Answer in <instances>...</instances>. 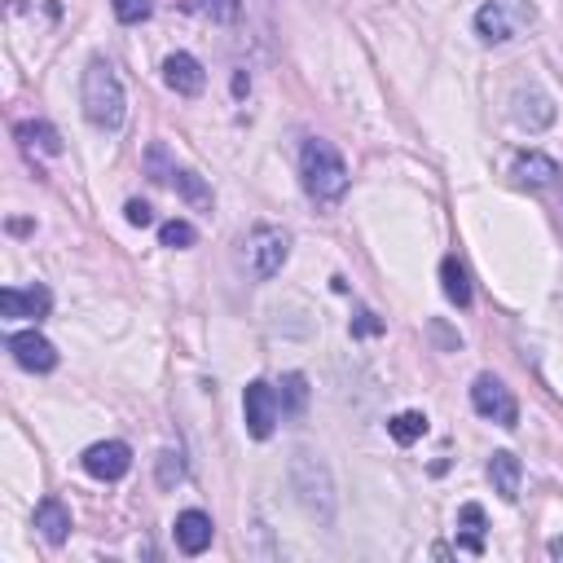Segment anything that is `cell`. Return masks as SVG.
<instances>
[{
	"label": "cell",
	"mask_w": 563,
	"mask_h": 563,
	"mask_svg": "<svg viewBox=\"0 0 563 563\" xmlns=\"http://www.w3.org/2000/svg\"><path fill=\"white\" fill-rule=\"evenodd\" d=\"M299 180H303V194L321 211H334L343 202V194H347V163L330 141L308 136L303 150H299Z\"/></svg>",
	"instance_id": "obj_1"
},
{
	"label": "cell",
	"mask_w": 563,
	"mask_h": 563,
	"mask_svg": "<svg viewBox=\"0 0 563 563\" xmlns=\"http://www.w3.org/2000/svg\"><path fill=\"white\" fill-rule=\"evenodd\" d=\"M79 101H84V119L101 132H114L128 114V92L114 75V66L106 57H92L84 66V79H79Z\"/></svg>",
	"instance_id": "obj_2"
},
{
	"label": "cell",
	"mask_w": 563,
	"mask_h": 563,
	"mask_svg": "<svg viewBox=\"0 0 563 563\" xmlns=\"http://www.w3.org/2000/svg\"><path fill=\"white\" fill-rule=\"evenodd\" d=\"M290 488H295L299 506L312 519H321V523L334 519V479H330V466L321 462V453L295 449V457H290Z\"/></svg>",
	"instance_id": "obj_3"
},
{
	"label": "cell",
	"mask_w": 563,
	"mask_h": 563,
	"mask_svg": "<svg viewBox=\"0 0 563 563\" xmlns=\"http://www.w3.org/2000/svg\"><path fill=\"white\" fill-rule=\"evenodd\" d=\"M537 22L532 0H488L475 9V35L484 44H510Z\"/></svg>",
	"instance_id": "obj_4"
},
{
	"label": "cell",
	"mask_w": 563,
	"mask_h": 563,
	"mask_svg": "<svg viewBox=\"0 0 563 563\" xmlns=\"http://www.w3.org/2000/svg\"><path fill=\"white\" fill-rule=\"evenodd\" d=\"M242 260H246V273L255 282L277 277L286 268V260H290V233L282 224H255L246 233V242H242Z\"/></svg>",
	"instance_id": "obj_5"
},
{
	"label": "cell",
	"mask_w": 563,
	"mask_h": 563,
	"mask_svg": "<svg viewBox=\"0 0 563 563\" xmlns=\"http://www.w3.org/2000/svg\"><path fill=\"white\" fill-rule=\"evenodd\" d=\"M471 409L479 418L497 422V427H515L519 422V400H515V391L497 374H475V383H471Z\"/></svg>",
	"instance_id": "obj_6"
},
{
	"label": "cell",
	"mask_w": 563,
	"mask_h": 563,
	"mask_svg": "<svg viewBox=\"0 0 563 563\" xmlns=\"http://www.w3.org/2000/svg\"><path fill=\"white\" fill-rule=\"evenodd\" d=\"M242 418H246V431H251L255 440H268V435L277 431V418H282V396H277V387L264 383V378L246 383V387H242Z\"/></svg>",
	"instance_id": "obj_7"
},
{
	"label": "cell",
	"mask_w": 563,
	"mask_h": 563,
	"mask_svg": "<svg viewBox=\"0 0 563 563\" xmlns=\"http://www.w3.org/2000/svg\"><path fill=\"white\" fill-rule=\"evenodd\" d=\"M79 466H84L92 479L114 484V479H123V475L132 471V449H128L123 440H97V444H88V449H84Z\"/></svg>",
	"instance_id": "obj_8"
},
{
	"label": "cell",
	"mask_w": 563,
	"mask_h": 563,
	"mask_svg": "<svg viewBox=\"0 0 563 563\" xmlns=\"http://www.w3.org/2000/svg\"><path fill=\"white\" fill-rule=\"evenodd\" d=\"M510 119L523 128V132H541L554 123V97L541 92L537 84H519L510 92Z\"/></svg>",
	"instance_id": "obj_9"
},
{
	"label": "cell",
	"mask_w": 563,
	"mask_h": 563,
	"mask_svg": "<svg viewBox=\"0 0 563 563\" xmlns=\"http://www.w3.org/2000/svg\"><path fill=\"white\" fill-rule=\"evenodd\" d=\"M9 356H13L22 369H31V374L57 369V347H53L40 330H18V334H9Z\"/></svg>",
	"instance_id": "obj_10"
},
{
	"label": "cell",
	"mask_w": 563,
	"mask_h": 563,
	"mask_svg": "<svg viewBox=\"0 0 563 563\" xmlns=\"http://www.w3.org/2000/svg\"><path fill=\"white\" fill-rule=\"evenodd\" d=\"M163 84L176 92V97H198L207 88V70L194 53H167L163 57Z\"/></svg>",
	"instance_id": "obj_11"
},
{
	"label": "cell",
	"mask_w": 563,
	"mask_h": 563,
	"mask_svg": "<svg viewBox=\"0 0 563 563\" xmlns=\"http://www.w3.org/2000/svg\"><path fill=\"white\" fill-rule=\"evenodd\" d=\"M48 308H53V295H48V286H26V290H18V286H4V290H0V312H4L9 321H18V317H31V321H40V317H48Z\"/></svg>",
	"instance_id": "obj_12"
},
{
	"label": "cell",
	"mask_w": 563,
	"mask_h": 563,
	"mask_svg": "<svg viewBox=\"0 0 563 563\" xmlns=\"http://www.w3.org/2000/svg\"><path fill=\"white\" fill-rule=\"evenodd\" d=\"M172 537H176V550L180 554H202L216 537V523L207 510H180L176 523H172Z\"/></svg>",
	"instance_id": "obj_13"
},
{
	"label": "cell",
	"mask_w": 563,
	"mask_h": 563,
	"mask_svg": "<svg viewBox=\"0 0 563 563\" xmlns=\"http://www.w3.org/2000/svg\"><path fill=\"white\" fill-rule=\"evenodd\" d=\"M510 176H515L519 185H528V189H545V185H554L563 172H559V163H554L550 154H537V150H528V154H519V158H515Z\"/></svg>",
	"instance_id": "obj_14"
},
{
	"label": "cell",
	"mask_w": 563,
	"mask_h": 563,
	"mask_svg": "<svg viewBox=\"0 0 563 563\" xmlns=\"http://www.w3.org/2000/svg\"><path fill=\"white\" fill-rule=\"evenodd\" d=\"M488 479H493V493H497L501 501H515V497H519V479H523L519 457H515L510 449H497V453L488 457Z\"/></svg>",
	"instance_id": "obj_15"
},
{
	"label": "cell",
	"mask_w": 563,
	"mask_h": 563,
	"mask_svg": "<svg viewBox=\"0 0 563 563\" xmlns=\"http://www.w3.org/2000/svg\"><path fill=\"white\" fill-rule=\"evenodd\" d=\"M35 528H40V537H44L48 545H62V541L70 537V510H66L57 497H44V501L35 506Z\"/></svg>",
	"instance_id": "obj_16"
},
{
	"label": "cell",
	"mask_w": 563,
	"mask_h": 563,
	"mask_svg": "<svg viewBox=\"0 0 563 563\" xmlns=\"http://www.w3.org/2000/svg\"><path fill=\"white\" fill-rule=\"evenodd\" d=\"M13 136L22 141V150L26 154H62V136H57V128L53 123H44V119H22L18 128H13Z\"/></svg>",
	"instance_id": "obj_17"
},
{
	"label": "cell",
	"mask_w": 563,
	"mask_h": 563,
	"mask_svg": "<svg viewBox=\"0 0 563 563\" xmlns=\"http://www.w3.org/2000/svg\"><path fill=\"white\" fill-rule=\"evenodd\" d=\"M440 290H444L449 303L471 308V277H466V268H462L457 255H444V260H440Z\"/></svg>",
	"instance_id": "obj_18"
},
{
	"label": "cell",
	"mask_w": 563,
	"mask_h": 563,
	"mask_svg": "<svg viewBox=\"0 0 563 563\" xmlns=\"http://www.w3.org/2000/svg\"><path fill=\"white\" fill-rule=\"evenodd\" d=\"M457 550L484 554V506H475V501H466L457 510Z\"/></svg>",
	"instance_id": "obj_19"
},
{
	"label": "cell",
	"mask_w": 563,
	"mask_h": 563,
	"mask_svg": "<svg viewBox=\"0 0 563 563\" xmlns=\"http://www.w3.org/2000/svg\"><path fill=\"white\" fill-rule=\"evenodd\" d=\"M167 185H172V189H176V194H180L189 207H198V211H211V189L202 185V176H198V172H189V167H176Z\"/></svg>",
	"instance_id": "obj_20"
},
{
	"label": "cell",
	"mask_w": 563,
	"mask_h": 563,
	"mask_svg": "<svg viewBox=\"0 0 563 563\" xmlns=\"http://www.w3.org/2000/svg\"><path fill=\"white\" fill-rule=\"evenodd\" d=\"M387 435H391L396 444H413V440H422V435H427V413H418V409H400L396 418H387Z\"/></svg>",
	"instance_id": "obj_21"
},
{
	"label": "cell",
	"mask_w": 563,
	"mask_h": 563,
	"mask_svg": "<svg viewBox=\"0 0 563 563\" xmlns=\"http://www.w3.org/2000/svg\"><path fill=\"white\" fill-rule=\"evenodd\" d=\"M185 9L207 18V22H238L242 18V0H185Z\"/></svg>",
	"instance_id": "obj_22"
},
{
	"label": "cell",
	"mask_w": 563,
	"mask_h": 563,
	"mask_svg": "<svg viewBox=\"0 0 563 563\" xmlns=\"http://www.w3.org/2000/svg\"><path fill=\"white\" fill-rule=\"evenodd\" d=\"M277 396H282V413L299 418V413H303V405H308V378H303V374H286Z\"/></svg>",
	"instance_id": "obj_23"
},
{
	"label": "cell",
	"mask_w": 563,
	"mask_h": 563,
	"mask_svg": "<svg viewBox=\"0 0 563 563\" xmlns=\"http://www.w3.org/2000/svg\"><path fill=\"white\" fill-rule=\"evenodd\" d=\"M158 242L172 246V251H185V246L198 242V229L189 220H167V224H158Z\"/></svg>",
	"instance_id": "obj_24"
},
{
	"label": "cell",
	"mask_w": 563,
	"mask_h": 563,
	"mask_svg": "<svg viewBox=\"0 0 563 563\" xmlns=\"http://www.w3.org/2000/svg\"><path fill=\"white\" fill-rule=\"evenodd\" d=\"M110 9H114V18H119L123 26H136V22H145V18H150L154 0H110Z\"/></svg>",
	"instance_id": "obj_25"
},
{
	"label": "cell",
	"mask_w": 563,
	"mask_h": 563,
	"mask_svg": "<svg viewBox=\"0 0 563 563\" xmlns=\"http://www.w3.org/2000/svg\"><path fill=\"white\" fill-rule=\"evenodd\" d=\"M180 475H185L180 453H176V449H163V453H158V484L172 488V484H180Z\"/></svg>",
	"instance_id": "obj_26"
},
{
	"label": "cell",
	"mask_w": 563,
	"mask_h": 563,
	"mask_svg": "<svg viewBox=\"0 0 563 563\" xmlns=\"http://www.w3.org/2000/svg\"><path fill=\"white\" fill-rule=\"evenodd\" d=\"M145 163H150V176L158 180V185H167L172 180V163H167V154H163V145H150V154H145Z\"/></svg>",
	"instance_id": "obj_27"
},
{
	"label": "cell",
	"mask_w": 563,
	"mask_h": 563,
	"mask_svg": "<svg viewBox=\"0 0 563 563\" xmlns=\"http://www.w3.org/2000/svg\"><path fill=\"white\" fill-rule=\"evenodd\" d=\"M123 216H128V224H136V229H145V224H154V211H150V202H141V198H128V207H123Z\"/></svg>",
	"instance_id": "obj_28"
},
{
	"label": "cell",
	"mask_w": 563,
	"mask_h": 563,
	"mask_svg": "<svg viewBox=\"0 0 563 563\" xmlns=\"http://www.w3.org/2000/svg\"><path fill=\"white\" fill-rule=\"evenodd\" d=\"M356 330H361V334H374V330H378V321H369V312H361V321H356Z\"/></svg>",
	"instance_id": "obj_29"
},
{
	"label": "cell",
	"mask_w": 563,
	"mask_h": 563,
	"mask_svg": "<svg viewBox=\"0 0 563 563\" xmlns=\"http://www.w3.org/2000/svg\"><path fill=\"white\" fill-rule=\"evenodd\" d=\"M545 554H550V559H563V537H554V541L545 545Z\"/></svg>",
	"instance_id": "obj_30"
},
{
	"label": "cell",
	"mask_w": 563,
	"mask_h": 563,
	"mask_svg": "<svg viewBox=\"0 0 563 563\" xmlns=\"http://www.w3.org/2000/svg\"><path fill=\"white\" fill-rule=\"evenodd\" d=\"M246 88H251V79H246V75H233V92H238V97H242V92H246Z\"/></svg>",
	"instance_id": "obj_31"
}]
</instances>
